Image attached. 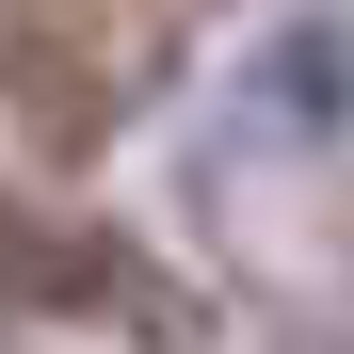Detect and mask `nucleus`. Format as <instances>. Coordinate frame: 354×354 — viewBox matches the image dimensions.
Masks as SVG:
<instances>
[{"mask_svg": "<svg viewBox=\"0 0 354 354\" xmlns=\"http://www.w3.org/2000/svg\"><path fill=\"white\" fill-rule=\"evenodd\" d=\"M0 306H113L145 338H194V306H161L129 274V242H97V225H48V209H0Z\"/></svg>", "mask_w": 354, "mask_h": 354, "instance_id": "obj_2", "label": "nucleus"}, {"mask_svg": "<svg viewBox=\"0 0 354 354\" xmlns=\"http://www.w3.org/2000/svg\"><path fill=\"white\" fill-rule=\"evenodd\" d=\"M161 65H177L161 17H0V97H17V129H48V145H97Z\"/></svg>", "mask_w": 354, "mask_h": 354, "instance_id": "obj_1", "label": "nucleus"}]
</instances>
